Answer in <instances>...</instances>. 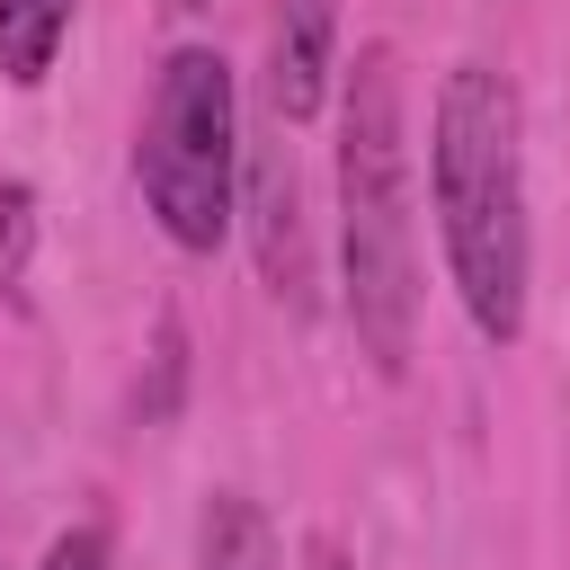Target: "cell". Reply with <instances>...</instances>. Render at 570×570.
<instances>
[{
    "label": "cell",
    "mask_w": 570,
    "mask_h": 570,
    "mask_svg": "<svg viewBox=\"0 0 570 570\" xmlns=\"http://www.w3.org/2000/svg\"><path fill=\"white\" fill-rule=\"evenodd\" d=\"M428 205L445 240V276L463 321L490 347L525 338V276H534V232H525V116L517 80L490 62H454L428 107Z\"/></svg>",
    "instance_id": "6da1fadb"
},
{
    "label": "cell",
    "mask_w": 570,
    "mask_h": 570,
    "mask_svg": "<svg viewBox=\"0 0 570 570\" xmlns=\"http://www.w3.org/2000/svg\"><path fill=\"white\" fill-rule=\"evenodd\" d=\"M338 285L374 374H410L419 214H410V80L383 36L338 62Z\"/></svg>",
    "instance_id": "7a4b0ae2"
},
{
    "label": "cell",
    "mask_w": 570,
    "mask_h": 570,
    "mask_svg": "<svg viewBox=\"0 0 570 570\" xmlns=\"http://www.w3.org/2000/svg\"><path fill=\"white\" fill-rule=\"evenodd\" d=\"M134 187L169 249L214 258L240 223V89L214 45H169L142 134H134Z\"/></svg>",
    "instance_id": "3957f363"
},
{
    "label": "cell",
    "mask_w": 570,
    "mask_h": 570,
    "mask_svg": "<svg viewBox=\"0 0 570 570\" xmlns=\"http://www.w3.org/2000/svg\"><path fill=\"white\" fill-rule=\"evenodd\" d=\"M240 214H249V249H258L267 294L303 321V312H312V240H303V178H294V151H285V142H258V151H249V169H240Z\"/></svg>",
    "instance_id": "277c9868"
},
{
    "label": "cell",
    "mask_w": 570,
    "mask_h": 570,
    "mask_svg": "<svg viewBox=\"0 0 570 570\" xmlns=\"http://www.w3.org/2000/svg\"><path fill=\"white\" fill-rule=\"evenodd\" d=\"M338 71V0H276L267 36V107L276 125H312Z\"/></svg>",
    "instance_id": "5b68a950"
},
{
    "label": "cell",
    "mask_w": 570,
    "mask_h": 570,
    "mask_svg": "<svg viewBox=\"0 0 570 570\" xmlns=\"http://www.w3.org/2000/svg\"><path fill=\"white\" fill-rule=\"evenodd\" d=\"M196 570H285V543L249 490H214L196 517Z\"/></svg>",
    "instance_id": "8992f818"
},
{
    "label": "cell",
    "mask_w": 570,
    "mask_h": 570,
    "mask_svg": "<svg viewBox=\"0 0 570 570\" xmlns=\"http://www.w3.org/2000/svg\"><path fill=\"white\" fill-rule=\"evenodd\" d=\"M71 9L80 0H0V80L9 89H45L53 80V53L71 36Z\"/></svg>",
    "instance_id": "52a82bcc"
},
{
    "label": "cell",
    "mask_w": 570,
    "mask_h": 570,
    "mask_svg": "<svg viewBox=\"0 0 570 570\" xmlns=\"http://www.w3.org/2000/svg\"><path fill=\"white\" fill-rule=\"evenodd\" d=\"M27 267H36V187L0 178V294L27 303Z\"/></svg>",
    "instance_id": "ba28073f"
},
{
    "label": "cell",
    "mask_w": 570,
    "mask_h": 570,
    "mask_svg": "<svg viewBox=\"0 0 570 570\" xmlns=\"http://www.w3.org/2000/svg\"><path fill=\"white\" fill-rule=\"evenodd\" d=\"M36 570H116V534H107V517L62 525V534L45 543V561H36Z\"/></svg>",
    "instance_id": "9c48e42d"
},
{
    "label": "cell",
    "mask_w": 570,
    "mask_h": 570,
    "mask_svg": "<svg viewBox=\"0 0 570 570\" xmlns=\"http://www.w3.org/2000/svg\"><path fill=\"white\" fill-rule=\"evenodd\" d=\"M303 570H356V561H347L338 534H312V543H303Z\"/></svg>",
    "instance_id": "30bf717a"
}]
</instances>
